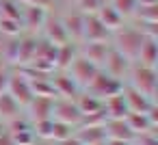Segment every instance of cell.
Instances as JSON below:
<instances>
[{"label":"cell","instance_id":"6da1fadb","mask_svg":"<svg viewBox=\"0 0 158 145\" xmlns=\"http://www.w3.org/2000/svg\"><path fill=\"white\" fill-rule=\"evenodd\" d=\"M110 39H113L110 46H113L117 52H121L130 63H134V61H136V54H139V50H141V46H143V41H145V35H143L136 26H123V28H119L117 33H113Z\"/></svg>","mask_w":158,"mask_h":145},{"label":"cell","instance_id":"7a4b0ae2","mask_svg":"<svg viewBox=\"0 0 158 145\" xmlns=\"http://www.w3.org/2000/svg\"><path fill=\"white\" fill-rule=\"evenodd\" d=\"M128 87L136 89L139 93L147 95L154 100L156 95V89H158V74H156V67H145V65H139V63H132L130 65V72H128Z\"/></svg>","mask_w":158,"mask_h":145},{"label":"cell","instance_id":"3957f363","mask_svg":"<svg viewBox=\"0 0 158 145\" xmlns=\"http://www.w3.org/2000/svg\"><path fill=\"white\" fill-rule=\"evenodd\" d=\"M121 89H123V82L121 80H117V78L108 76L104 69H100L95 74V78L87 85V89H82V91H87V93H91V95H95V97H100L104 102L106 97L121 93Z\"/></svg>","mask_w":158,"mask_h":145},{"label":"cell","instance_id":"277c9868","mask_svg":"<svg viewBox=\"0 0 158 145\" xmlns=\"http://www.w3.org/2000/svg\"><path fill=\"white\" fill-rule=\"evenodd\" d=\"M100 72V67L98 65H93L91 61H87L85 56H76L74 61H72V65L67 67V74L72 76V80L80 87V89H87V85L95 78V74Z\"/></svg>","mask_w":158,"mask_h":145},{"label":"cell","instance_id":"5b68a950","mask_svg":"<svg viewBox=\"0 0 158 145\" xmlns=\"http://www.w3.org/2000/svg\"><path fill=\"white\" fill-rule=\"evenodd\" d=\"M7 93L22 106V108H26L28 106V102L33 100V89H31V80L28 78H24L18 69L15 72H11V76H9V87H7Z\"/></svg>","mask_w":158,"mask_h":145},{"label":"cell","instance_id":"8992f818","mask_svg":"<svg viewBox=\"0 0 158 145\" xmlns=\"http://www.w3.org/2000/svg\"><path fill=\"white\" fill-rule=\"evenodd\" d=\"M52 119L54 121H63V123H69L74 128H78L82 115L76 106L74 100H67V97H56L54 100V108H52Z\"/></svg>","mask_w":158,"mask_h":145},{"label":"cell","instance_id":"52a82bcc","mask_svg":"<svg viewBox=\"0 0 158 145\" xmlns=\"http://www.w3.org/2000/svg\"><path fill=\"white\" fill-rule=\"evenodd\" d=\"M130 65H132V63H130L121 52H117V50L110 46V52H108V56H106V61H104L102 69H104L108 76H113V78H117V80H121V82H123V78H128Z\"/></svg>","mask_w":158,"mask_h":145},{"label":"cell","instance_id":"ba28073f","mask_svg":"<svg viewBox=\"0 0 158 145\" xmlns=\"http://www.w3.org/2000/svg\"><path fill=\"white\" fill-rule=\"evenodd\" d=\"M82 15H85L82 44H89V41H110V33L104 28V24L98 20L95 13H82Z\"/></svg>","mask_w":158,"mask_h":145},{"label":"cell","instance_id":"9c48e42d","mask_svg":"<svg viewBox=\"0 0 158 145\" xmlns=\"http://www.w3.org/2000/svg\"><path fill=\"white\" fill-rule=\"evenodd\" d=\"M108 52H110V41H89V44H80V48H78V54L85 56L87 61H91L93 65H98L100 69H102Z\"/></svg>","mask_w":158,"mask_h":145},{"label":"cell","instance_id":"30bf717a","mask_svg":"<svg viewBox=\"0 0 158 145\" xmlns=\"http://www.w3.org/2000/svg\"><path fill=\"white\" fill-rule=\"evenodd\" d=\"M41 33H44V39L50 41V44H54V46H63V44L69 41L61 18H54V15H50V13H48V18H46V22H44Z\"/></svg>","mask_w":158,"mask_h":145},{"label":"cell","instance_id":"8fae6325","mask_svg":"<svg viewBox=\"0 0 158 145\" xmlns=\"http://www.w3.org/2000/svg\"><path fill=\"white\" fill-rule=\"evenodd\" d=\"M48 9H41V7H22V26L35 35L44 28V22L48 18Z\"/></svg>","mask_w":158,"mask_h":145},{"label":"cell","instance_id":"7c38bea8","mask_svg":"<svg viewBox=\"0 0 158 145\" xmlns=\"http://www.w3.org/2000/svg\"><path fill=\"white\" fill-rule=\"evenodd\" d=\"M52 108H54V97L33 95V100H31L28 106H26V110H28V119H31V121L52 119Z\"/></svg>","mask_w":158,"mask_h":145},{"label":"cell","instance_id":"4fadbf2b","mask_svg":"<svg viewBox=\"0 0 158 145\" xmlns=\"http://www.w3.org/2000/svg\"><path fill=\"white\" fill-rule=\"evenodd\" d=\"M121 93H123V97H126L128 113H147V110L156 104L152 97H147V95L139 93L136 89H132V87H128V85H123Z\"/></svg>","mask_w":158,"mask_h":145},{"label":"cell","instance_id":"5bb4252c","mask_svg":"<svg viewBox=\"0 0 158 145\" xmlns=\"http://www.w3.org/2000/svg\"><path fill=\"white\" fill-rule=\"evenodd\" d=\"M63 26H65V33H67V39L76 46L82 44V31H85V15L80 11H74V13H67L65 18H61Z\"/></svg>","mask_w":158,"mask_h":145},{"label":"cell","instance_id":"9a60e30c","mask_svg":"<svg viewBox=\"0 0 158 145\" xmlns=\"http://www.w3.org/2000/svg\"><path fill=\"white\" fill-rule=\"evenodd\" d=\"M52 80V87H54V93H56V97H67V100H74L82 89L72 80V76L67 74V72H59L54 78H50Z\"/></svg>","mask_w":158,"mask_h":145},{"label":"cell","instance_id":"2e32d148","mask_svg":"<svg viewBox=\"0 0 158 145\" xmlns=\"http://www.w3.org/2000/svg\"><path fill=\"white\" fill-rule=\"evenodd\" d=\"M37 37L35 35H24V37H18V56H15V67H26L33 56H35V48H37Z\"/></svg>","mask_w":158,"mask_h":145},{"label":"cell","instance_id":"e0dca14e","mask_svg":"<svg viewBox=\"0 0 158 145\" xmlns=\"http://www.w3.org/2000/svg\"><path fill=\"white\" fill-rule=\"evenodd\" d=\"M104 132H106V139H117V141H134V132L130 130V126L126 123V117L123 119H106L104 121Z\"/></svg>","mask_w":158,"mask_h":145},{"label":"cell","instance_id":"ac0fdd59","mask_svg":"<svg viewBox=\"0 0 158 145\" xmlns=\"http://www.w3.org/2000/svg\"><path fill=\"white\" fill-rule=\"evenodd\" d=\"M95 15H98V20L104 24V28H106L110 35H113V33H117L119 28H123V26H126V24H123V18H121V15L113 9L108 2H106V5H102V7L98 9V13H95Z\"/></svg>","mask_w":158,"mask_h":145},{"label":"cell","instance_id":"d6986e66","mask_svg":"<svg viewBox=\"0 0 158 145\" xmlns=\"http://www.w3.org/2000/svg\"><path fill=\"white\" fill-rule=\"evenodd\" d=\"M74 136L82 143V145H95V143H102L106 141V132H104V126H78Z\"/></svg>","mask_w":158,"mask_h":145},{"label":"cell","instance_id":"ffe728a7","mask_svg":"<svg viewBox=\"0 0 158 145\" xmlns=\"http://www.w3.org/2000/svg\"><path fill=\"white\" fill-rule=\"evenodd\" d=\"M78 56V46L67 41L63 46H56V56H54V69L59 72H67V67L72 65V61Z\"/></svg>","mask_w":158,"mask_h":145},{"label":"cell","instance_id":"44dd1931","mask_svg":"<svg viewBox=\"0 0 158 145\" xmlns=\"http://www.w3.org/2000/svg\"><path fill=\"white\" fill-rule=\"evenodd\" d=\"M74 102H76V106H78V110H80V115H82V117L104 110V102H102L100 97H95V95L87 93V91H80V93L74 97Z\"/></svg>","mask_w":158,"mask_h":145},{"label":"cell","instance_id":"7402d4cb","mask_svg":"<svg viewBox=\"0 0 158 145\" xmlns=\"http://www.w3.org/2000/svg\"><path fill=\"white\" fill-rule=\"evenodd\" d=\"M156 61H158V44H156L154 37H145L134 63L145 65V67H156Z\"/></svg>","mask_w":158,"mask_h":145},{"label":"cell","instance_id":"603a6c76","mask_svg":"<svg viewBox=\"0 0 158 145\" xmlns=\"http://www.w3.org/2000/svg\"><path fill=\"white\" fill-rule=\"evenodd\" d=\"M104 113H106V119H123L128 115V104H126L123 93L106 97L104 100Z\"/></svg>","mask_w":158,"mask_h":145},{"label":"cell","instance_id":"cb8c5ba5","mask_svg":"<svg viewBox=\"0 0 158 145\" xmlns=\"http://www.w3.org/2000/svg\"><path fill=\"white\" fill-rule=\"evenodd\" d=\"M20 113H22V106L9 93H0V121L9 123L11 119L20 117Z\"/></svg>","mask_w":158,"mask_h":145},{"label":"cell","instance_id":"d4e9b609","mask_svg":"<svg viewBox=\"0 0 158 145\" xmlns=\"http://www.w3.org/2000/svg\"><path fill=\"white\" fill-rule=\"evenodd\" d=\"M126 123L130 126V130L134 132V136H136V134H145V132L156 130L154 123L149 121V117H147L145 113H128V115H126Z\"/></svg>","mask_w":158,"mask_h":145},{"label":"cell","instance_id":"484cf974","mask_svg":"<svg viewBox=\"0 0 158 145\" xmlns=\"http://www.w3.org/2000/svg\"><path fill=\"white\" fill-rule=\"evenodd\" d=\"M0 18L20 20L22 22V5L18 0H0Z\"/></svg>","mask_w":158,"mask_h":145},{"label":"cell","instance_id":"4316f807","mask_svg":"<svg viewBox=\"0 0 158 145\" xmlns=\"http://www.w3.org/2000/svg\"><path fill=\"white\" fill-rule=\"evenodd\" d=\"M24 31L22 22L20 20H9V18H0V35H5V37H20Z\"/></svg>","mask_w":158,"mask_h":145},{"label":"cell","instance_id":"83f0119b","mask_svg":"<svg viewBox=\"0 0 158 145\" xmlns=\"http://www.w3.org/2000/svg\"><path fill=\"white\" fill-rule=\"evenodd\" d=\"M74 132H76V128H74V126L63 123V121H54L52 139H50V141H54V143H63V141H67L69 136H74Z\"/></svg>","mask_w":158,"mask_h":145},{"label":"cell","instance_id":"f1b7e54d","mask_svg":"<svg viewBox=\"0 0 158 145\" xmlns=\"http://www.w3.org/2000/svg\"><path fill=\"white\" fill-rule=\"evenodd\" d=\"M108 5L126 20V18H132L134 11H136V0H108Z\"/></svg>","mask_w":158,"mask_h":145},{"label":"cell","instance_id":"f546056e","mask_svg":"<svg viewBox=\"0 0 158 145\" xmlns=\"http://www.w3.org/2000/svg\"><path fill=\"white\" fill-rule=\"evenodd\" d=\"M52 128H54V119H41V121H33V132L37 139H52Z\"/></svg>","mask_w":158,"mask_h":145},{"label":"cell","instance_id":"4dcf8cb0","mask_svg":"<svg viewBox=\"0 0 158 145\" xmlns=\"http://www.w3.org/2000/svg\"><path fill=\"white\" fill-rule=\"evenodd\" d=\"M139 22H158V5H147V7H136L134 15Z\"/></svg>","mask_w":158,"mask_h":145},{"label":"cell","instance_id":"1f68e13d","mask_svg":"<svg viewBox=\"0 0 158 145\" xmlns=\"http://www.w3.org/2000/svg\"><path fill=\"white\" fill-rule=\"evenodd\" d=\"M76 5L80 13H98V9L102 7V0H76Z\"/></svg>","mask_w":158,"mask_h":145},{"label":"cell","instance_id":"d6a6232c","mask_svg":"<svg viewBox=\"0 0 158 145\" xmlns=\"http://www.w3.org/2000/svg\"><path fill=\"white\" fill-rule=\"evenodd\" d=\"M132 145H158V136H156V130L152 132H145V134H136Z\"/></svg>","mask_w":158,"mask_h":145},{"label":"cell","instance_id":"836d02e7","mask_svg":"<svg viewBox=\"0 0 158 145\" xmlns=\"http://www.w3.org/2000/svg\"><path fill=\"white\" fill-rule=\"evenodd\" d=\"M22 7H41V9H50L54 5V0H18Z\"/></svg>","mask_w":158,"mask_h":145},{"label":"cell","instance_id":"e575fe53","mask_svg":"<svg viewBox=\"0 0 158 145\" xmlns=\"http://www.w3.org/2000/svg\"><path fill=\"white\" fill-rule=\"evenodd\" d=\"M9 76H11V69L0 65V93H7V87H9Z\"/></svg>","mask_w":158,"mask_h":145},{"label":"cell","instance_id":"d590c367","mask_svg":"<svg viewBox=\"0 0 158 145\" xmlns=\"http://www.w3.org/2000/svg\"><path fill=\"white\" fill-rule=\"evenodd\" d=\"M0 145H15V143L11 141V136H9V132H5L2 136H0Z\"/></svg>","mask_w":158,"mask_h":145},{"label":"cell","instance_id":"8d00e7d4","mask_svg":"<svg viewBox=\"0 0 158 145\" xmlns=\"http://www.w3.org/2000/svg\"><path fill=\"white\" fill-rule=\"evenodd\" d=\"M106 145H132L130 141H117V139H106Z\"/></svg>","mask_w":158,"mask_h":145},{"label":"cell","instance_id":"74e56055","mask_svg":"<svg viewBox=\"0 0 158 145\" xmlns=\"http://www.w3.org/2000/svg\"><path fill=\"white\" fill-rule=\"evenodd\" d=\"M147 5H158V0H136V7H147Z\"/></svg>","mask_w":158,"mask_h":145},{"label":"cell","instance_id":"f35d334b","mask_svg":"<svg viewBox=\"0 0 158 145\" xmlns=\"http://www.w3.org/2000/svg\"><path fill=\"white\" fill-rule=\"evenodd\" d=\"M5 132H7V123H5V121H0V136H2Z\"/></svg>","mask_w":158,"mask_h":145},{"label":"cell","instance_id":"ab89813d","mask_svg":"<svg viewBox=\"0 0 158 145\" xmlns=\"http://www.w3.org/2000/svg\"><path fill=\"white\" fill-rule=\"evenodd\" d=\"M95 145H106V141H102V143H95Z\"/></svg>","mask_w":158,"mask_h":145},{"label":"cell","instance_id":"60d3db41","mask_svg":"<svg viewBox=\"0 0 158 145\" xmlns=\"http://www.w3.org/2000/svg\"><path fill=\"white\" fill-rule=\"evenodd\" d=\"M106 2H108V0H102V5H106Z\"/></svg>","mask_w":158,"mask_h":145},{"label":"cell","instance_id":"b9f144b4","mask_svg":"<svg viewBox=\"0 0 158 145\" xmlns=\"http://www.w3.org/2000/svg\"><path fill=\"white\" fill-rule=\"evenodd\" d=\"M0 48H2V39H0Z\"/></svg>","mask_w":158,"mask_h":145},{"label":"cell","instance_id":"7bdbcfd3","mask_svg":"<svg viewBox=\"0 0 158 145\" xmlns=\"http://www.w3.org/2000/svg\"><path fill=\"white\" fill-rule=\"evenodd\" d=\"M33 145H39V143H33Z\"/></svg>","mask_w":158,"mask_h":145}]
</instances>
